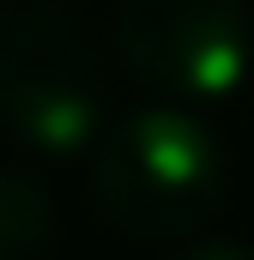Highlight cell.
<instances>
[{
    "label": "cell",
    "mask_w": 254,
    "mask_h": 260,
    "mask_svg": "<svg viewBox=\"0 0 254 260\" xmlns=\"http://www.w3.org/2000/svg\"><path fill=\"white\" fill-rule=\"evenodd\" d=\"M91 194L133 242H182L230 194V157L218 133L182 103L133 109L91 145Z\"/></svg>",
    "instance_id": "obj_1"
},
{
    "label": "cell",
    "mask_w": 254,
    "mask_h": 260,
    "mask_svg": "<svg viewBox=\"0 0 254 260\" xmlns=\"http://www.w3.org/2000/svg\"><path fill=\"white\" fill-rule=\"evenodd\" d=\"M0 127L37 157H85L109 127V73L55 0L0 6Z\"/></svg>",
    "instance_id": "obj_2"
},
{
    "label": "cell",
    "mask_w": 254,
    "mask_h": 260,
    "mask_svg": "<svg viewBox=\"0 0 254 260\" xmlns=\"http://www.w3.org/2000/svg\"><path fill=\"white\" fill-rule=\"evenodd\" d=\"M115 49L157 103H230L254 73V18L242 0H121Z\"/></svg>",
    "instance_id": "obj_3"
},
{
    "label": "cell",
    "mask_w": 254,
    "mask_h": 260,
    "mask_svg": "<svg viewBox=\"0 0 254 260\" xmlns=\"http://www.w3.org/2000/svg\"><path fill=\"white\" fill-rule=\"evenodd\" d=\"M55 206L37 176L0 170V260H37L55 242Z\"/></svg>",
    "instance_id": "obj_4"
},
{
    "label": "cell",
    "mask_w": 254,
    "mask_h": 260,
    "mask_svg": "<svg viewBox=\"0 0 254 260\" xmlns=\"http://www.w3.org/2000/svg\"><path fill=\"white\" fill-rule=\"evenodd\" d=\"M170 260H254V248L236 242V236H194V242H182Z\"/></svg>",
    "instance_id": "obj_5"
}]
</instances>
